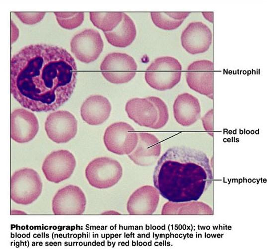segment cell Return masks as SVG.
<instances>
[{
    "label": "cell",
    "instance_id": "4fadbf2b",
    "mask_svg": "<svg viewBox=\"0 0 267 249\" xmlns=\"http://www.w3.org/2000/svg\"><path fill=\"white\" fill-rule=\"evenodd\" d=\"M213 68L212 61L198 60L188 66L186 74L188 86L211 99L213 97Z\"/></svg>",
    "mask_w": 267,
    "mask_h": 249
},
{
    "label": "cell",
    "instance_id": "603a6c76",
    "mask_svg": "<svg viewBox=\"0 0 267 249\" xmlns=\"http://www.w3.org/2000/svg\"><path fill=\"white\" fill-rule=\"evenodd\" d=\"M152 20L158 27L166 30H174L180 26L184 20H176L168 16L165 12H151Z\"/></svg>",
    "mask_w": 267,
    "mask_h": 249
},
{
    "label": "cell",
    "instance_id": "7c38bea8",
    "mask_svg": "<svg viewBox=\"0 0 267 249\" xmlns=\"http://www.w3.org/2000/svg\"><path fill=\"white\" fill-rule=\"evenodd\" d=\"M45 130L49 138L53 142L66 143L75 136L77 132V121L70 112L58 110L47 116Z\"/></svg>",
    "mask_w": 267,
    "mask_h": 249
},
{
    "label": "cell",
    "instance_id": "ac0fdd59",
    "mask_svg": "<svg viewBox=\"0 0 267 249\" xmlns=\"http://www.w3.org/2000/svg\"><path fill=\"white\" fill-rule=\"evenodd\" d=\"M173 109L176 121L183 126L194 124L200 117L199 101L196 97L188 93L178 95L174 101Z\"/></svg>",
    "mask_w": 267,
    "mask_h": 249
},
{
    "label": "cell",
    "instance_id": "d4e9b609",
    "mask_svg": "<svg viewBox=\"0 0 267 249\" xmlns=\"http://www.w3.org/2000/svg\"><path fill=\"white\" fill-rule=\"evenodd\" d=\"M213 109H211L201 119L204 129L211 136L213 134Z\"/></svg>",
    "mask_w": 267,
    "mask_h": 249
},
{
    "label": "cell",
    "instance_id": "8992f818",
    "mask_svg": "<svg viewBox=\"0 0 267 249\" xmlns=\"http://www.w3.org/2000/svg\"><path fill=\"white\" fill-rule=\"evenodd\" d=\"M42 190L38 173L31 168L15 172L11 178V198L16 203L28 205L35 201Z\"/></svg>",
    "mask_w": 267,
    "mask_h": 249
},
{
    "label": "cell",
    "instance_id": "3957f363",
    "mask_svg": "<svg viewBox=\"0 0 267 249\" xmlns=\"http://www.w3.org/2000/svg\"><path fill=\"white\" fill-rule=\"evenodd\" d=\"M125 111L138 125L154 129L163 127L169 119L166 104L155 96L131 99L127 102Z\"/></svg>",
    "mask_w": 267,
    "mask_h": 249
},
{
    "label": "cell",
    "instance_id": "e0dca14e",
    "mask_svg": "<svg viewBox=\"0 0 267 249\" xmlns=\"http://www.w3.org/2000/svg\"><path fill=\"white\" fill-rule=\"evenodd\" d=\"M138 141L135 149L128 154L129 158L136 165H152L155 163L161 152V144L153 134L139 132Z\"/></svg>",
    "mask_w": 267,
    "mask_h": 249
},
{
    "label": "cell",
    "instance_id": "d6986e66",
    "mask_svg": "<svg viewBox=\"0 0 267 249\" xmlns=\"http://www.w3.org/2000/svg\"><path fill=\"white\" fill-rule=\"evenodd\" d=\"M111 106L105 97L91 95L87 98L81 105V116L86 123L98 125L104 123L109 117Z\"/></svg>",
    "mask_w": 267,
    "mask_h": 249
},
{
    "label": "cell",
    "instance_id": "277c9868",
    "mask_svg": "<svg viewBox=\"0 0 267 249\" xmlns=\"http://www.w3.org/2000/svg\"><path fill=\"white\" fill-rule=\"evenodd\" d=\"M182 66L176 58L164 56L156 58L147 68L145 79L152 88L159 91L173 88L180 81Z\"/></svg>",
    "mask_w": 267,
    "mask_h": 249
},
{
    "label": "cell",
    "instance_id": "484cf974",
    "mask_svg": "<svg viewBox=\"0 0 267 249\" xmlns=\"http://www.w3.org/2000/svg\"><path fill=\"white\" fill-rule=\"evenodd\" d=\"M165 13L172 19L180 21L184 20L190 13V12H165Z\"/></svg>",
    "mask_w": 267,
    "mask_h": 249
},
{
    "label": "cell",
    "instance_id": "5b68a950",
    "mask_svg": "<svg viewBox=\"0 0 267 249\" xmlns=\"http://www.w3.org/2000/svg\"><path fill=\"white\" fill-rule=\"evenodd\" d=\"M122 167L117 160L107 157L94 159L85 171L88 182L98 189H106L117 184L122 176Z\"/></svg>",
    "mask_w": 267,
    "mask_h": 249
},
{
    "label": "cell",
    "instance_id": "cb8c5ba5",
    "mask_svg": "<svg viewBox=\"0 0 267 249\" xmlns=\"http://www.w3.org/2000/svg\"><path fill=\"white\" fill-rule=\"evenodd\" d=\"M14 13L21 22L27 25L38 23L45 15V12H15Z\"/></svg>",
    "mask_w": 267,
    "mask_h": 249
},
{
    "label": "cell",
    "instance_id": "6da1fadb",
    "mask_svg": "<svg viewBox=\"0 0 267 249\" xmlns=\"http://www.w3.org/2000/svg\"><path fill=\"white\" fill-rule=\"evenodd\" d=\"M77 66L65 49L45 44L24 47L11 61V92L34 112L55 110L72 94Z\"/></svg>",
    "mask_w": 267,
    "mask_h": 249
},
{
    "label": "cell",
    "instance_id": "30bf717a",
    "mask_svg": "<svg viewBox=\"0 0 267 249\" xmlns=\"http://www.w3.org/2000/svg\"><path fill=\"white\" fill-rule=\"evenodd\" d=\"M76 164L72 153L67 150H59L52 152L45 158L42 170L47 180L58 183L71 176Z\"/></svg>",
    "mask_w": 267,
    "mask_h": 249
},
{
    "label": "cell",
    "instance_id": "7a4b0ae2",
    "mask_svg": "<svg viewBox=\"0 0 267 249\" xmlns=\"http://www.w3.org/2000/svg\"><path fill=\"white\" fill-rule=\"evenodd\" d=\"M209 159L201 151L175 146L168 149L157 162L153 183L159 193L173 202L197 200L211 184Z\"/></svg>",
    "mask_w": 267,
    "mask_h": 249
},
{
    "label": "cell",
    "instance_id": "9a60e30c",
    "mask_svg": "<svg viewBox=\"0 0 267 249\" xmlns=\"http://www.w3.org/2000/svg\"><path fill=\"white\" fill-rule=\"evenodd\" d=\"M39 130L38 121L34 113L22 108L11 114V137L19 143L32 140Z\"/></svg>",
    "mask_w": 267,
    "mask_h": 249
},
{
    "label": "cell",
    "instance_id": "44dd1931",
    "mask_svg": "<svg viewBox=\"0 0 267 249\" xmlns=\"http://www.w3.org/2000/svg\"><path fill=\"white\" fill-rule=\"evenodd\" d=\"M90 19L94 25L104 32L113 31L123 19L121 12H90Z\"/></svg>",
    "mask_w": 267,
    "mask_h": 249
},
{
    "label": "cell",
    "instance_id": "4316f807",
    "mask_svg": "<svg viewBox=\"0 0 267 249\" xmlns=\"http://www.w3.org/2000/svg\"><path fill=\"white\" fill-rule=\"evenodd\" d=\"M212 13H213V12H202V14L204 16L205 18L207 19L209 21H210L209 17H210L211 19H213V17H212L213 16H210V15H211Z\"/></svg>",
    "mask_w": 267,
    "mask_h": 249
},
{
    "label": "cell",
    "instance_id": "ffe728a7",
    "mask_svg": "<svg viewBox=\"0 0 267 249\" xmlns=\"http://www.w3.org/2000/svg\"><path fill=\"white\" fill-rule=\"evenodd\" d=\"M108 42L117 47H126L134 41L136 36V29L131 18L123 13V19L113 31L104 32Z\"/></svg>",
    "mask_w": 267,
    "mask_h": 249
},
{
    "label": "cell",
    "instance_id": "2e32d148",
    "mask_svg": "<svg viewBox=\"0 0 267 249\" xmlns=\"http://www.w3.org/2000/svg\"><path fill=\"white\" fill-rule=\"evenodd\" d=\"M158 190L152 186L145 185L136 189L129 197L127 210L130 215H150L156 210L159 202Z\"/></svg>",
    "mask_w": 267,
    "mask_h": 249
},
{
    "label": "cell",
    "instance_id": "52a82bcc",
    "mask_svg": "<svg viewBox=\"0 0 267 249\" xmlns=\"http://www.w3.org/2000/svg\"><path fill=\"white\" fill-rule=\"evenodd\" d=\"M137 69V64L131 56L117 52L108 54L100 65L104 77L114 84H122L131 80Z\"/></svg>",
    "mask_w": 267,
    "mask_h": 249
},
{
    "label": "cell",
    "instance_id": "9c48e42d",
    "mask_svg": "<svg viewBox=\"0 0 267 249\" xmlns=\"http://www.w3.org/2000/svg\"><path fill=\"white\" fill-rule=\"evenodd\" d=\"M103 46L100 34L93 29H85L75 35L70 42L72 53L78 60L85 63L96 60Z\"/></svg>",
    "mask_w": 267,
    "mask_h": 249
},
{
    "label": "cell",
    "instance_id": "5bb4252c",
    "mask_svg": "<svg viewBox=\"0 0 267 249\" xmlns=\"http://www.w3.org/2000/svg\"><path fill=\"white\" fill-rule=\"evenodd\" d=\"M212 41L211 30L201 22L190 23L181 36L182 47L191 54L206 52L209 49Z\"/></svg>",
    "mask_w": 267,
    "mask_h": 249
},
{
    "label": "cell",
    "instance_id": "ba28073f",
    "mask_svg": "<svg viewBox=\"0 0 267 249\" xmlns=\"http://www.w3.org/2000/svg\"><path fill=\"white\" fill-rule=\"evenodd\" d=\"M103 141L108 151L118 155L129 154L136 148L138 135L129 124L115 122L105 130Z\"/></svg>",
    "mask_w": 267,
    "mask_h": 249
},
{
    "label": "cell",
    "instance_id": "8fae6325",
    "mask_svg": "<svg viewBox=\"0 0 267 249\" xmlns=\"http://www.w3.org/2000/svg\"><path fill=\"white\" fill-rule=\"evenodd\" d=\"M86 198L78 186L69 185L59 189L53 197L52 211L57 215H78L85 210Z\"/></svg>",
    "mask_w": 267,
    "mask_h": 249
},
{
    "label": "cell",
    "instance_id": "7402d4cb",
    "mask_svg": "<svg viewBox=\"0 0 267 249\" xmlns=\"http://www.w3.org/2000/svg\"><path fill=\"white\" fill-rule=\"evenodd\" d=\"M54 13L59 25L68 30L79 26L84 19L83 12H54Z\"/></svg>",
    "mask_w": 267,
    "mask_h": 249
}]
</instances>
